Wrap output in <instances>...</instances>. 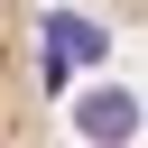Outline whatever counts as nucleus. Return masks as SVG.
Here are the masks:
<instances>
[{
    "instance_id": "1",
    "label": "nucleus",
    "mask_w": 148,
    "mask_h": 148,
    "mask_svg": "<svg viewBox=\"0 0 148 148\" xmlns=\"http://www.w3.org/2000/svg\"><path fill=\"white\" fill-rule=\"evenodd\" d=\"M0 139H46V56L28 0H0Z\"/></svg>"
},
{
    "instance_id": "2",
    "label": "nucleus",
    "mask_w": 148,
    "mask_h": 148,
    "mask_svg": "<svg viewBox=\"0 0 148 148\" xmlns=\"http://www.w3.org/2000/svg\"><path fill=\"white\" fill-rule=\"evenodd\" d=\"M65 9H83V18H111V28H139V37H148V0H65Z\"/></svg>"
}]
</instances>
